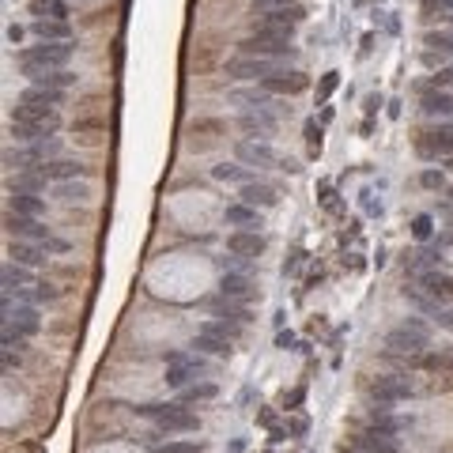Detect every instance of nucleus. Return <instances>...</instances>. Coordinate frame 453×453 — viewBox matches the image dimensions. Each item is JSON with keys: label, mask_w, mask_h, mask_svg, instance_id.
<instances>
[{"label": "nucleus", "mask_w": 453, "mask_h": 453, "mask_svg": "<svg viewBox=\"0 0 453 453\" xmlns=\"http://www.w3.org/2000/svg\"><path fill=\"white\" fill-rule=\"evenodd\" d=\"M57 125H61V110L19 102V106L12 110V125H8V133H12L15 140H23V144H38V140H46V136H53Z\"/></svg>", "instance_id": "f257e3e1"}, {"label": "nucleus", "mask_w": 453, "mask_h": 453, "mask_svg": "<svg viewBox=\"0 0 453 453\" xmlns=\"http://www.w3.org/2000/svg\"><path fill=\"white\" fill-rule=\"evenodd\" d=\"M72 50H76V46H68V42H42V46L19 50L15 61H19V68L35 79V76H42V72H53V68H61V64H68Z\"/></svg>", "instance_id": "f03ea898"}, {"label": "nucleus", "mask_w": 453, "mask_h": 453, "mask_svg": "<svg viewBox=\"0 0 453 453\" xmlns=\"http://www.w3.org/2000/svg\"><path fill=\"white\" fill-rule=\"evenodd\" d=\"M246 57H291L295 53V46H291V35L287 30H269V27H253V35L249 38H242V46H238Z\"/></svg>", "instance_id": "7ed1b4c3"}, {"label": "nucleus", "mask_w": 453, "mask_h": 453, "mask_svg": "<svg viewBox=\"0 0 453 453\" xmlns=\"http://www.w3.org/2000/svg\"><path fill=\"white\" fill-rule=\"evenodd\" d=\"M4 226H8V234H12V238H19V242H42L46 249H53V253H68V242H64V238H53L50 226H42L35 215L8 212Z\"/></svg>", "instance_id": "20e7f679"}, {"label": "nucleus", "mask_w": 453, "mask_h": 453, "mask_svg": "<svg viewBox=\"0 0 453 453\" xmlns=\"http://www.w3.org/2000/svg\"><path fill=\"white\" fill-rule=\"evenodd\" d=\"M38 314L35 306H12V298H4V347H23V340L38 333Z\"/></svg>", "instance_id": "39448f33"}, {"label": "nucleus", "mask_w": 453, "mask_h": 453, "mask_svg": "<svg viewBox=\"0 0 453 453\" xmlns=\"http://www.w3.org/2000/svg\"><path fill=\"white\" fill-rule=\"evenodd\" d=\"M144 416H151L159 423V431H177V434H189L200 427V419L193 416L185 404H148V408H140Z\"/></svg>", "instance_id": "423d86ee"}, {"label": "nucleus", "mask_w": 453, "mask_h": 453, "mask_svg": "<svg viewBox=\"0 0 453 453\" xmlns=\"http://www.w3.org/2000/svg\"><path fill=\"white\" fill-rule=\"evenodd\" d=\"M427 344H431V336H427V329L419 321H404L401 329H393L385 336V347L393 355H419V351H427Z\"/></svg>", "instance_id": "0eeeda50"}, {"label": "nucleus", "mask_w": 453, "mask_h": 453, "mask_svg": "<svg viewBox=\"0 0 453 453\" xmlns=\"http://www.w3.org/2000/svg\"><path fill=\"white\" fill-rule=\"evenodd\" d=\"M276 61L272 57H246V53H238V57H231L226 61V76L231 79H269V76H276Z\"/></svg>", "instance_id": "6e6552de"}, {"label": "nucleus", "mask_w": 453, "mask_h": 453, "mask_svg": "<svg viewBox=\"0 0 453 453\" xmlns=\"http://www.w3.org/2000/svg\"><path fill=\"white\" fill-rule=\"evenodd\" d=\"M204 370H208V363L200 355H166V385H174V389H185Z\"/></svg>", "instance_id": "1a4fd4ad"}, {"label": "nucleus", "mask_w": 453, "mask_h": 453, "mask_svg": "<svg viewBox=\"0 0 453 453\" xmlns=\"http://www.w3.org/2000/svg\"><path fill=\"white\" fill-rule=\"evenodd\" d=\"M306 19V8L302 4H283V8H269V12L257 15V27H269V30H287L295 35V27Z\"/></svg>", "instance_id": "9d476101"}, {"label": "nucleus", "mask_w": 453, "mask_h": 453, "mask_svg": "<svg viewBox=\"0 0 453 453\" xmlns=\"http://www.w3.org/2000/svg\"><path fill=\"white\" fill-rule=\"evenodd\" d=\"M416 151H419V159H450L453 155V125L423 133L419 144H416Z\"/></svg>", "instance_id": "9b49d317"}, {"label": "nucleus", "mask_w": 453, "mask_h": 453, "mask_svg": "<svg viewBox=\"0 0 453 453\" xmlns=\"http://www.w3.org/2000/svg\"><path fill=\"white\" fill-rule=\"evenodd\" d=\"M412 393H416V385H412L408 378H378V382L370 385V396H374L378 404H396V401H408Z\"/></svg>", "instance_id": "f8f14e48"}, {"label": "nucleus", "mask_w": 453, "mask_h": 453, "mask_svg": "<svg viewBox=\"0 0 453 453\" xmlns=\"http://www.w3.org/2000/svg\"><path fill=\"white\" fill-rule=\"evenodd\" d=\"M264 234H257V231H234L231 238H226V253H234V257H246V261H253V257H261L264 253Z\"/></svg>", "instance_id": "ddd939ff"}, {"label": "nucleus", "mask_w": 453, "mask_h": 453, "mask_svg": "<svg viewBox=\"0 0 453 453\" xmlns=\"http://www.w3.org/2000/svg\"><path fill=\"white\" fill-rule=\"evenodd\" d=\"M46 174V182H76V177H87V166L84 163H76V159H50V163H42L38 166Z\"/></svg>", "instance_id": "4468645a"}, {"label": "nucleus", "mask_w": 453, "mask_h": 453, "mask_svg": "<svg viewBox=\"0 0 453 453\" xmlns=\"http://www.w3.org/2000/svg\"><path fill=\"white\" fill-rule=\"evenodd\" d=\"M419 287H423L434 302H453V276H450V272L427 269L423 276H419Z\"/></svg>", "instance_id": "2eb2a0df"}, {"label": "nucleus", "mask_w": 453, "mask_h": 453, "mask_svg": "<svg viewBox=\"0 0 453 453\" xmlns=\"http://www.w3.org/2000/svg\"><path fill=\"white\" fill-rule=\"evenodd\" d=\"M193 347L204 351V355H226L231 351V336H226L220 325H204L197 336H193Z\"/></svg>", "instance_id": "dca6fc26"}, {"label": "nucleus", "mask_w": 453, "mask_h": 453, "mask_svg": "<svg viewBox=\"0 0 453 453\" xmlns=\"http://www.w3.org/2000/svg\"><path fill=\"white\" fill-rule=\"evenodd\" d=\"M0 283H4V295L12 298L15 291H23V287H38L35 276H30V269L27 264H19V261H8L4 269H0Z\"/></svg>", "instance_id": "f3484780"}, {"label": "nucleus", "mask_w": 453, "mask_h": 453, "mask_svg": "<svg viewBox=\"0 0 453 453\" xmlns=\"http://www.w3.org/2000/svg\"><path fill=\"white\" fill-rule=\"evenodd\" d=\"M238 197L246 200L249 208H257V212H261V208H276V204H280V193L272 189L269 182H249V185H242Z\"/></svg>", "instance_id": "a211bd4d"}, {"label": "nucleus", "mask_w": 453, "mask_h": 453, "mask_svg": "<svg viewBox=\"0 0 453 453\" xmlns=\"http://www.w3.org/2000/svg\"><path fill=\"white\" fill-rule=\"evenodd\" d=\"M261 87L269 95H298V91H306V76L302 72H276V76L261 79Z\"/></svg>", "instance_id": "6ab92c4d"}, {"label": "nucleus", "mask_w": 453, "mask_h": 453, "mask_svg": "<svg viewBox=\"0 0 453 453\" xmlns=\"http://www.w3.org/2000/svg\"><path fill=\"white\" fill-rule=\"evenodd\" d=\"M419 110H423L427 117H450L453 113V95L438 91V87H427L423 99H419Z\"/></svg>", "instance_id": "aec40b11"}, {"label": "nucleus", "mask_w": 453, "mask_h": 453, "mask_svg": "<svg viewBox=\"0 0 453 453\" xmlns=\"http://www.w3.org/2000/svg\"><path fill=\"white\" fill-rule=\"evenodd\" d=\"M220 291H223V298H238V302H246V298H253V280H249L246 272H223Z\"/></svg>", "instance_id": "412c9836"}, {"label": "nucleus", "mask_w": 453, "mask_h": 453, "mask_svg": "<svg viewBox=\"0 0 453 453\" xmlns=\"http://www.w3.org/2000/svg\"><path fill=\"white\" fill-rule=\"evenodd\" d=\"M238 159H242V163H249V166H272V163H280L276 151H272L269 144H257V140H242L238 144Z\"/></svg>", "instance_id": "4be33fe9"}, {"label": "nucleus", "mask_w": 453, "mask_h": 453, "mask_svg": "<svg viewBox=\"0 0 453 453\" xmlns=\"http://www.w3.org/2000/svg\"><path fill=\"white\" fill-rule=\"evenodd\" d=\"M8 257L19 261V264H27V269H38V264L46 261V249H42V242H19L15 238L12 246H8Z\"/></svg>", "instance_id": "5701e85b"}, {"label": "nucleus", "mask_w": 453, "mask_h": 453, "mask_svg": "<svg viewBox=\"0 0 453 453\" xmlns=\"http://www.w3.org/2000/svg\"><path fill=\"white\" fill-rule=\"evenodd\" d=\"M30 35L42 38V42H68L72 30H68V23L64 19H35L30 23Z\"/></svg>", "instance_id": "b1692460"}, {"label": "nucleus", "mask_w": 453, "mask_h": 453, "mask_svg": "<svg viewBox=\"0 0 453 453\" xmlns=\"http://www.w3.org/2000/svg\"><path fill=\"white\" fill-rule=\"evenodd\" d=\"M223 220L231 226H242V231H257L261 226V215H257V208H249L246 200H238V204H226Z\"/></svg>", "instance_id": "393cba45"}, {"label": "nucleus", "mask_w": 453, "mask_h": 453, "mask_svg": "<svg viewBox=\"0 0 453 453\" xmlns=\"http://www.w3.org/2000/svg\"><path fill=\"white\" fill-rule=\"evenodd\" d=\"M19 102H30V106H53V110H57V106H64V91L35 84V87H27V91H23Z\"/></svg>", "instance_id": "a878e982"}, {"label": "nucleus", "mask_w": 453, "mask_h": 453, "mask_svg": "<svg viewBox=\"0 0 453 453\" xmlns=\"http://www.w3.org/2000/svg\"><path fill=\"white\" fill-rule=\"evenodd\" d=\"M12 212H19V215H42L46 212V200L42 197H35V193H12Z\"/></svg>", "instance_id": "bb28decb"}, {"label": "nucleus", "mask_w": 453, "mask_h": 453, "mask_svg": "<svg viewBox=\"0 0 453 453\" xmlns=\"http://www.w3.org/2000/svg\"><path fill=\"white\" fill-rule=\"evenodd\" d=\"M212 177H220V182H242V185L257 182L253 170H249V166H238V163H220V166H212Z\"/></svg>", "instance_id": "cd10ccee"}, {"label": "nucleus", "mask_w": 453, "mask_h": 453, "mask_svg": "<svg viewBox=\"0 0 453 453\" xmlns=\"http://www.w3.org/2000/svg\"><path fill=\"white\" fill-rule=\"evenodd\" d=\"M30 12H35L38 19H68V4H64V0H35Z\"/></svg>", "instance_id": "c85d7f7f"}, {"label": "nucleus", "mask_w": 453, "mask_h": 453, "mask_svg": "<svg viewBox=\"0 0 453 453\" xmlns=\"http://www.w3.org/2000/svg\"><path fill=\"white\" fill-rule=\"evenodd\" d=\"M215 318L234 321V325H246V321H249V314H246V306H242L238 298H226V302H215Z\"/></svg>", "instance_id": "c756f323"}, {"label": "nucleus", "mask_w": 453, "mask_h": 453, "mask_svg": "<svg viewBox=\"0 0 453 453\" xmlns=\"http://www.w3.org/2000/svg\"><path fill=\"white\" fill-rule=\"evenodd\" d=\"M35 84L57 87V91H68V87L76 84V76H72V72H64V68H53V72H42V76H35Z\"/></svg>", "instance_id": "7c9ffc66"}, {"label": "nucleus", "mask_w": 453, "mask_h": 453, "mask_svg": "<svg viewBox=\"0 0 453 453\" xmlns=\"http://www.w3.org/2000/svg\"><path fill=\"white\" fill-rule=\"evenodd\" d=\"M427 53H453V35L450 30H431V35L423 38Z\"/></svg>", "instance_id": "2f4dec72"}, {"label": "nucleus", "mask_w": 453, "mask_h": 453, "mask_svg": "<svg viewBox=\"0 0 453 453\" xmlns=\"http://www.w3.org/2000/svg\"><path fill=\"white\" fill-rule=\"evenodd\" d=\"M215 385H185L182 389V404H197V401H212Z\"/></svg>", "instance_id": "473e14b6"}, {"label": "nucleus", "mask_w": 453, "mask_h": 453, "mask_svg": "<svg viewBox=\"0 0 453 453\" xmlns=\"http://www.w3.org/2000/svg\"><path fill=\"white\" fill-rule=\"evenodd\" d=\"M155 453H204V446H197V442H163V446H155Z\"/></svg>", "instance_id": "72a5a7b5"}, {"label": "nucleus", "mask_w": 453, "mask_h": 453, "mask_svg": "<svg viewBox=\"0 0 453 453\" xmlns=\"http://www.w3.org/2000/svg\"><path fill=\"white\" fill-rule=\"evenodd\" d=\"M431 231H434V226H431V215H416V223H412V234H416L419 242H427V238H431Z\"/></svg>", "instance_id": "f704fd0d"}, {"label": "nucleus", "mask_w": 453, "mask_h": 453, "mask_svg": "<svg viewBox=\"0 0 453 453\" xmlns=\"http://www.w3.org/2000/svg\"><path fill=\"white\" fill-rule=\"evenodd\" d=\"M306 144H310L314 155L321 151V128H318V121H306Z\"/></svg>", "instance_id": "c9c22d12"}, {"label": "nucleus", "mask_w": 453, "mask_h": 453, "mask_svg": "<svg viewBox=\"0 0 453 453\" xmlns=\"http://www.w3.org/2000/svg\"><path fill=\"white\" fill-rule=\"evenodd\" d=\"M57 193H61L64 200H76V197H87V185H72V182H61V185H57Z\"/></svg>", "instance_id": "e433bc0d"}, {"label": "nucleus", "mask_w": 453, "mask_h": 453, "mask_svg": "<svg viewBox=\"0 0 453 453\" xmlns=\"http://www.w3.org/2000/svg\"><path fill=\"white\" fill-rule=\"evenodd\" d=\"M431 87H438V91H450L453 87V68H438L431 76Z\"/></svg>", "instance_id": "4c0bfd02"}, {"label": "nucleus", "mask_w": 453, "mask_h": 453, "mask_svg": "<svg viewBox=\"0 0 453 453\" xmlns=\"http://www.w3.org/2000/svg\"><path fill=\"white\" fill-rule=\"evenodd\" d=\"M419 185H423V189H442V170H423V174H419Z\"/></svg>", "instance_id": "58836bf2"}, {"label": "nucleus", "mask_w": 453, "mask_h": 453, "mask_svg": "<svg viewBox=\"0 0 453 453\" xmlns=\"http://www.w3.org/2000/svg\"><path fill=\"white\" fill-rule=\"evenodd\" d=\"M336 84H340V72H325V79H321L318 95H321V99H329V95L336 91Z\"/></svg>", "instance_id": "ea45409f"}, {"label": "nucleus", "mask_w": 453, "mask_h": 453, "mask_svg": "<svg viewBox=\"0 0 453 453\" xmlns=\"http://www.w3.org/2000/svg\"><path fill=\"white\" fill-rule=\"evenodd\" d=\"M434 321H438L442 329H453V310H442V306H438V314H434Z\"/></svg>", "instance_id": "a19ab883"}, {"label": "nucleus", "mask_w": 453, "mask_h": 453, "mask_svg": "<svg viewBox=\"0 0 453 453\" xmlns=\"http://www.w3.org/2000/svg\"><path fill=\"white\" fill-rule=\"evenodd\" d=\"M19 367V355H15V347H4V370H15Z\"/></svg>", "instance_id": "79ce46f5"}, {"label": "nucleus", "mask_w": 453, "mask_h": 453, "mask_svg": "<svg viewBox=\"0 0 453 453\" xmlns=\"http://www.w3.org/2000/svg\"><path fill=\"white\" fill-rule=\"evenodd\" d=\"M261 12H269V8H283V4H295V0H253Z\"/></svg>", "instance_id": "37998d69"}, {"label": "nucleus", "mask_w": 453, "mask_h": 453, "mask_svg": "<svg viewBox=\"0 0 453 453\" xmlns=\"http://www.w3.org/2000/svg\"><path fill=\"white\" fill-rule=\"evenodd\" d=\"M355 453H370V450H355Z\"/></svg>", "instance_id": "c03bdc74"}, {"label": "nucleus", "mask_w": 453, "mask_h": 453, "mask_svg": "<svg viewBox=\"0 0 453 453\" xmlns=\"http://www.w3.org/2000/svg\"><path fill=\"white\" fill-rule=\"evenodd\" d=\"M450 166H453V155H450Z\"/></svg>", "instance_id": "a18cd8bd"}, {"label": "nucleus", "mask_w": 453, "mask_h": 453, "mask_svg": "<svg viewBox=\"0 0 453 453\" xmlns=\"http://www.w3.org/2000/svg\"><path fill=\"white\" fill-rule=\"evenodd\" d=\"M450 197H453V189H450Z\"/></svg>", "instance_id": "49530a36"}]
</instances>
